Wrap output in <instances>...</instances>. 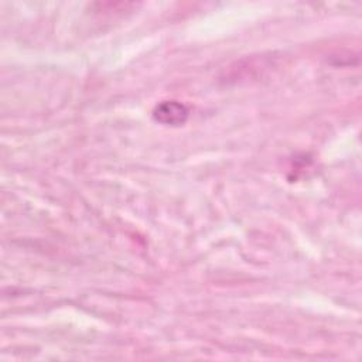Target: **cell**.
Segmentation results:
<instances>
[{"label":"cell","instance_id":"obj_1","mask_svg":"<svg viewBox=\"0 0 362 362\" xmlns=\"http://www.w3.org/2000/svg\"><path fill=\"white\" fill-rule=\"evenodd\" d=\"M153 116L157 122L168 126L182 124L188 117V109L177 100H165L156 106Z\"/></svg>","mask_w":362,"mask_h":362}]
</instances>
